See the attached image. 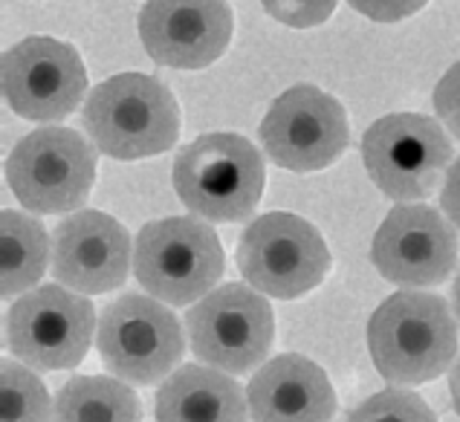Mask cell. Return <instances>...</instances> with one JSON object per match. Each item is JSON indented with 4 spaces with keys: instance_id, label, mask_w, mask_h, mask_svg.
<instances>
[{
    "instance_id": "1",
    "label": "cell",
    "mask_w": 460,
    "mask_h": 422,
    "mask_svg": "<svg viewBox=\"0 0 460 422\" xmlns=\"http://www.w3.org/2000/svg\"><path fill=\"white\" fill-rule=\"evenodd\" d=\"M460 324L446 298L402 289L376 307L367 324V350L379 376L414 388L443 376L457 359Z\"/></svg>"
},
{
    "instance_id": "2",
    "label": "cell",
    "mask_w": 460,
    "mask_h": 422,
    "mask_svg": "<svg viewBox=\"0 0 460 422\" xmlns=\"http://www.w3.org/2000/svg\"><path fill=\"white\" fill-rule=\"evenodd\" d=\"M82 122L99 154L111 160H146L174 148L182 116L160 78L119 73L90 90Z\"/></svg>"
},
{
    "instance_id": "3",
    "label": "cell",
    "mask_w": 460,
    "mask_h": 422,
    "mask_svg": "<svg viewBox=\"0 0 460 422\" xmlns=\"http://www.w3.org/2000/svg\"><path fill=\"white\" fill-rule=\"evenodd\" d=\"M264 160L238 134H203L174 160L180 203L206 223H241L264 194Z\"/></svg>"
},
{
    "instance_id": "4",
    "label": "cell",
    "mask_w": 460,
    "mask_h": 422,
    "mask_svg": "<svg viewBox=\"0 0 460 422\" xmlns=\"http://www.w3.org/2000/svg\"><path fill=\"white\" fill-rule=\"evenodd\" d=\"M134 275L151 298L189 307L215 293L223 278V246L200 217L154 220L137 234Z\"/></svg>"
},
{
    "instance_id": "5",
    "label": "cell",
    "mask_w": 460,
    "mask_h": 422,
    "mask_svg": "<svg viewBox=\"0 0 460 422\" xmlns=\"http://www.w3.org/2000/svg\"><path fill=\"white\" fill-rule=\"evenodd\" d=\"M96 154V145L73 127H38L9 151L6 182L32 215H73L93 191Z\"/></svg>"
},
{
    "instance_id": "6",
    "label": "cell",
    "mask_w": 460,
    "mask_h": 422,
    "mask_svg": "<svg viewBox=\"0 0 460 422\" xmlns=\"http://www.w3.org/2000/svg\"><path fill=\"white\" fill-rule=\"evenodd\" d=\"M452 139L440 119L423 113H388L362 136L367 177L394 203L429 200L452 168Z\"/></svg>"
},
{
    "instance_id": "7",
    "label": "cell",
    "mask_w": 460,
    "mask_h": 422,
    "mask_svg": "<svg viewBox=\"0 0 460 422\" xmlns=\"http://www.w3.org/2000/svg\"><path fill=\"white\" fill-rule=\"evenodd\" d=\"M96 347L108 374L134 388H151L180 367L186 336L168 304L128 293L104 307Z\"/></svg>"
},
{
    "instance_id": "8",
    "label": "cell",
    "mask_w": 460,
    "mask_h": 422,
    "mask_svg": "<svg viewBox=\"0 0 460 422\" xmlns=\"http://www.w3.org/2000/svg\"><path fill=\"white\" fill-rule=\"evenodd\" d=\"M99 330L93 304L61 284L35 286L6 310V350L32 371H73Z\"/></svg>"
},
{
    "instance_id": "9",
    "label": "cell",
    "mask_w": 460,
    "mask_h": 422,
    "mask_svg": "<svg viewBox=\"0 0 460 422\" xmlns=\"http://www.w3.org/2000/svg\"><path fill=\"white\" fill-rule=\"evenodd\" d=\"M238 269L261 295L290 301L327 278L331 249L305 217L270 211L243 229L238 241Z\"/></svg>"
},
{
    "instance_id": "10",
    "label": "cell",
    "mask_w": 460,
    "mask_h": 422,
    "mask_svg": "<svg viewBox=\"0 0 460 422\" xmlns=\"http://www.w3.org/2000/svg\"><path fill=\"white\" fill-rule=\"evenodd\" d=\"M191 353L223 374H249L275 341L272 304L252 286L226 284L191 304L186 315Z\"/></svg>"
},
{
    "instance_id": "11",
    "label": "cell",
    "mask_w": 460,
    "mask_h": 422,
    "mask_svg": "<svg viewBox=\"0 0 460 422\" xmlns=\"http://www.w3.org/2000/svg\"><path fill=\"white\" fill-rule=\"evenodd\" d=\"M350 142L341 101L313 84H296L270 104L261 145L272 165L296 174L331 168Z\"/></svg>"
},
{
    "instance_id": "12",
    "label": "cell",
    "mask_w": 460,
    "mask_h": 422,
    "mask_svg": "<svg viewBox=\"0 0 460 422\" xmlns=\"http://www.w3.org/2000/svg\"><path fill=\"white\" fill-rule=\"evenodd\" d=\"M460 258L457 226L431 206L397 203L379 223L371 260L385 281L423 289L452 278Z\"/></svg>"
},
{
    "instance_id": "13",
    "label": "cell",
    "mask_w": 460,
    "mask_h": 422,
    "mask_svg": "<svg viewBox=\"0 0 460 422\" xmlns=\"http://www.w3.org/2000/svg\"><path fill=\"white\" fill-rule=\"evenodd\" d=\"M0 78L6 104L26 122L67 119L90 96L82 56L49 35H32L9 47Z\"/></svg>"
},
{
    "instance_id": "14",
    "label": "cell",
    "mask_w": 460,
    "mask_h": 422,
    "mask_svg": "<svg viewBox=\"0 0 460 422\" xmlns=\"http://www.w3.org/2000/svg\"><path fill=\"white\" fill-rule=\"evenodd\" d=\"M134 267V241L104 211H73L52 229V278L78 295L119 289Z\"/></svg>"
},
{
    "instance_id": "15",
    "label": "cell",
    "mask_w": 460,
    "mask_h": 422,
    "mask_svg": "<svg viewBox=\"0 0 460 422\" xmlns=\"http://www.w3.org/2000/svg\"><path fill=\"white\" fill-rule=\"evenodd\" d=\"M234 15L226 0H146L139 38L148 56L171 70H203L232 41Z\"/></svg>"
},
{
    "instance_id": "16",
    "label": "cell",
    "mask_w": 460,
    "mask_h": 422,
    "mask_svg": "<svg viewBox=\"0 0 460 422\" xmlns=\"http://www.w3.org/2000/svg\"><path fill=\"white\" fill-rule=\"evenodd\" d=\"M252 422H331L336 393L327 374L307 356L281 353L264 362L246 388Z\"/></svg>"
},
{
    "instance_id": "17",
    "label": "cell",
    "mask_w": 460,
    "mask_h": 422,
    "mask_svg": "<svg viewBox=\"0 0 460 422\" xmlns=\"http://www.w3.org/2000/svg\"><path fill=\"white\" fill-rule=\"evenodd\" d=\"M156 422H246L249 400L232 374L208 365H180L154 400Z\"/></svg>"
},
{
    "instance_id": "18",
    "label": "cell",
    "mask_w": 460,
    "mask_h": 422,
    "mask_svg": "<svg viewBox=\"0 0 460 422\" xmlns=\"http://www.w3.org/2000/svg\"><path fill=\"white\" fill-rule=\"evenodd\" d=\"M52 260V234L41 220L15 208L0 211V293L4 298H21L38 286Z\"/></svg>"
},
{
    "instance_id": "19",
    "label": "cell",
    "mask_w": 460,
    "mask_h": 422,
    "mask_svg": "<svg viewBox=\"0 0 460 422\" xmlns=\"http://www.w3.org/2000/svg\"><path fill=\"white\" fill-rule=\"evenodd\" d=\"M52 422H142V405L116 376H73L56 393Z\"/></svg>"
},
{
    "instance_id": "20",
    "label": "cell",
    "mask_w": 460,
    "mask_h": 422,
    "mask_svg": "<svg viewBox=\"0 0 460 422\" xmlns=\"http://www.w3.org/2000/svg\"><path fill=\"white\" fill-rule=\"evenodd\" d=\"M56 405L30 365L4 359L0 365V422H52Z\"/></svg>"
},
{
    "instance_id": "21",
    "label": "cell",
    "mask_w": 460,
    "mask_h": 422,
    "mask_svg": "<svg viewBox=\"0 0 460 422\" xmlns=\"http://www.w3.org/2000/svg\"><path fill=\"white\" fill-rule=\"evenodd\" d=\"M348 422H438L435 411L409 388H385L376 391L353 408Z\"/></svg>"
},
{
    "instance_id": "22",
    "label": "cell",
    "mask_w": 460,
    "mask_h": 422,
    "mask_svg": "<svg viewBox=\"0 0 460 422\" xmlns=\"http://www.w3.org/2000/svg\"><path fill=\"white\" fill-rule=\"evenodd\" d=\"M261 4L272 21L293 30H313L333 15L339 0H261Z\"/></svg>"
},
{
    "instance_id": "23",
    "label": "cell",
    "mask_w": 460,
    "mask_h": 422,
    "mask_svg": "<svg viewBox=\"0 0 460 422\" xmlns=\"http://www.w3.org/2000/svg\"><path fill=\"white\" fill-rule=\"evenodd\" d=\"M431 104H435V116L440 119V125L460 142V61L443 73Z\"/></svg>"
},
{
    "instance_id": "24",
    "label": "cell",
    "mask_w": 460,
    "mask_h": 422,
    "mask_svg": "<svg viewBox=\"0 0 460 422\" xmlns=\"http://www.w3.org/2000/svg\"><path fill=\"white\" fill-rule=\"evenodd\" d=\"M348 4L365 15L367 21H376V23H397L417 15L429 0H348Z\"/></svg>"
},
{
    "instance_id": "25",
    "label": "cell",
    "mask_w": 460,
    "mask_h": 422,
    "mask_svg": "<svg viewBox=\"0 0 460 422\" xmlns=\"http://www.w3.org/2000/svg\"><path fill=\"white\" fill-rule=\"evenodd\" d=\"M440 211L460 229V156L452 163L440 189Z\"/></svg>"
},
{
    "instance_id": "26",
    "label": "cell",
    "mask_w": 460,
    "mask_h": 422,
    "mask_svg": "<svg viewBox=\"0 0 460 422\" xmlns=\"http://www.w3.org/2000/svg\"><path fill=\"white\" fill-rule=\"evenodd\" d=\"M449 393H452L455 411H457V417H460V353H457L455 365L449 367Z\"/></svg>"
},
{
    "instance_id": "27",
    "label": "cell",
    "mask_w": 460,
    "mask_h": 422,
    "mask_svg": "<svg viewBox=\"0 0 460 422\" xmlns=\"http://www.w3.org/2000/svg\"><path fill=\"white\" fill-rule=\"evenodd\" d=\"M452 310H455V319L460 324V272H457V278L452 284Z\"/></svg>"
}]
</instances>
